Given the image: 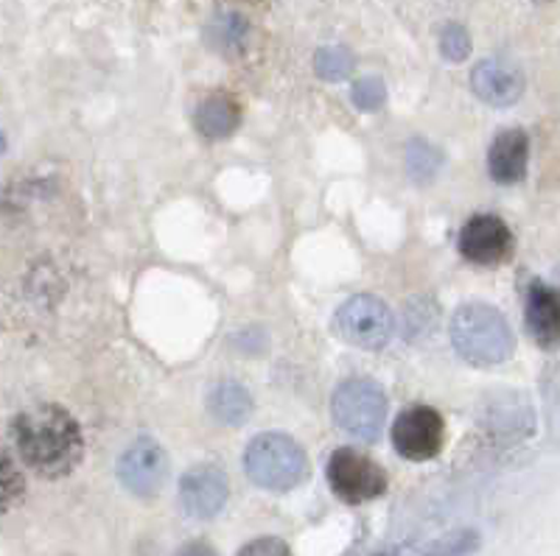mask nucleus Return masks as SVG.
Returning <instances> with one entry per match:
<instances>
[{
    "instance_id": "obj_1",
    "label": "nucleus",
    "mask_w": 560,
    "mask_h": 556,
    "mask_svg": "<svg viewBox=\"0 0 560 556\" xmlns=\"http://www.w3.org/2000/svg\"><path fill=\"white\" fill-rule=\"evenodd\" d=\"M14 445L20 459L43 478H62L82 462V428L70 411L39 403L14 417Z\"/></svg>"
},
{
    "instance_id": "obj_2",
    "label": "nucleus",
    "mask_w": 560,
    "mask_h": 556,
    "mask_svg": "<svg viewBox=\"0 0 560 556\" xmlns=\"http://www.w3.org/2000/svg\"><path fill=\"white\" fill-rule=\"evenodd\" d=\"M452 344L474 367H497L513 355L516 339L508 319L482 303L463 305L452 317Z\"/></svg>"
},
{
    "instance_id": "obj_3",
    "label": "nucleus",
    "mask_w": 560,
    "mask_h": 556,
    "mask_svg": "<svg viewBox=\"0 0 560 556\" xmlns=\"http://www.w3.org/2000/svg\"><path fill=\"white\" fill-rule=\"evenodd\" d=\"M244 470L255 487L289 493L308 475V456L287 434H258L244 450Z\"/></svg>"
},
{
    "instance_id": "obj_4",
    "label": "nucleus",
    "mask_w": 560,
    "mask_h": 556,
    "mask_svg": "<svg viewBox=\"0 0 560 556\" xmlns=\"http://www.w3.org/2000/svg\"><path fill=\"white\" fill-rule=\"evenodd\" d=\"M331 414L345 434L362 442H376L387 417V398L376 380L350 378L334 392Z\"/></svg>"
},
{
    "instance_id": "obj_5",
    "label": "nucleus",
    "mask_w": 560,
    "mask_h": 556,
    "mask_svg": "<svg viewBox=\"0 0 560 556\" xmlns=\"http://www.w3.org/2000/svg\"><path fill=\"white\" fill-rule=\"evenodd\" d=\"M334 330L353 347L376 353V350L387 347L389 339H393L395 319L382 299L359 294V297H350L348 303L339 305L337 317H334Z\"/></svg>"
},
{
    "instance_id": "obj_6",
    "label": "nucleus",
    "mask_w": 560,
    "mask_h": 556,
    "mask_svg": "<svg viewBox=\"0 0 560 556\" xmlns=\"http://www.w3.org/2000/svg\"><path fill=\"white\" fill-rule=\"evenodd\" d=\"M328 484L345 504H368L387 493V473L370 456L353 448L334 450L328 459Z\"/></svg>"
},
{
    "instance_id": "obj_7",
    "label": "nucleus",
    "mask_w": 560,
    "mask_h": 556,
    "mask_svg": "<svg viewBox=\"0 0 560 556\" xmlns=\"http://www.w3.org/2000/svg\"><path fill=\"white\" fill-rule=\"evenodd\" d=\"M393 445L409 462H429L446 445V423L429 405H412L395 419Z\"/></svg>"
},
{
    "instance_id": "obj_8",
    "label": "nucleus",
    "mask_w": 560,
    "mask_h": 556,
    "mask_svg": "<svg viewBox=\"0 0 560 556\" xmlns=\"http://www.w3.org/2000/svg\"><path fill=\"white\" fill-rule=\"evenodd\" d=\"M118 478L124 489L138 498H154L168 478V456L154 439L143 437L124 450L118 462Z\"/></svg>"
},
{
    "instance_id": "obj_9",
    "label": "nucleus",
    "mask_w": 560,
    "mask_h": 556,
    "mask_svg": "<svg viewBox=\"0 0 560 556\" xmlns=\"http://www.w3.org/2000/svg\"><path fill=\"white\" fill-rule=\"evenodd\" d=\"M459 255L477 265H502L513 255V233L499 215L479 213L459 229Z\"/></svg>"
},
{
    "instance_id": "obj_10",
    "label": "nucleus",
    "mask_w": 560,
    "mask_h": 556,
    "mask_svg": "<svg viewBox=\"0 0 560 556\" xmlns=\"http://www.w3.org/2000/svg\"><path fill=\"white\" fill-rule=\"evenodd\" d=\"M230 495V481L224 470L213 464H199L179 478V506L188 518L210 520L224 509Z\"/></svg>"
},
{
    "instance_id": "obj_11",
    "label": "nucleus",
    "mask_w": 560,
    "mask_h": 556,
    "mask_svg": "<svg viewBox=\"0 0 560 556\" xmlns=\"http://www.w3.org/2000/svg\"><path fill=\"white\" fill-rule=\"evenodd\" d=\"M471 87L490 107H513L524 95V73L508 59H482L471 73Z\"/></svg>"
},
{
    "instance_id": "obj_12",
    "label": "nucleus",
    "mask_w": 560,
    "mask_h": 556,
    "mask_svg": "<svg viewBox=\"0 0 560 556\" xmlns=\"http://www.w3.org/2000/svg\"><path fill=\"white\" fill-rule=\"evenodd\" d=\"M524 319H527V330L538 347H560V297L541 280L529 283L527 299H524Z\"/></svg>"
},
{
    "instance_id": "obj_13",
    "label": "nucleus",
    "mask_w": 560,
    "mask_h": 556,
    "mask_svg": "<svg viewBox=\"0 0 560 556\" xmlns=\"http://www.w3.org/2000/svg\"><path fill=\"white\" fill-rule=\"evenodd\" d=\"M529 138L524 129H504L490 143L488 171L499 185H516L527 177Z\"/></svg>"
},
{
    "instance_id": "obj_14",
    "label": "nucleus",
    "mask_w": 560,
    "mask_h": 556,
    "mask_svg": "<svg viewBox=\"0 0 560 556\" xmlns=\"http://www.w3.org/2000/svg\"><path fill=\"white\" fill-rule=\"evenodd\" d=\"M197 132L208 140H224L242 123V107L230 93L205 95L197 107Z\"/></svg>"
},
{
    "instance_id": "obj_15",
    "label": "nucleus",
    "mask_w": 560,
    "mask_h": 556,
    "mask_svg": "<svg viewBox=\"0 0 560 556\" xmlns=\"http://www.w3.org/2000/svg\"><path fill=\"white\" fill-rule=\"evenodd\" d=\"M208 411L213 414V419L222 425H244L253 414V398L236 380H222L210 389L208 398Z\"/></svg>"
},
{
    "instance_id": "obj_16",
    "label": "nucleus",
    "mask_w": 560,
    "mask_h": 556,
    "mask_svg": "<svg viewBox=\"0 0 560 556\" xmlns=\"http://www.w3.org/2000/svg\"><path fill=\"white\" fill-rule=\"evenodd\" d=\"M479 548V534L474 529H457L446 537L429 540V543L407 545L395 556H474Z\"/></svg>"
},
{
    "instance_id": "obj_17",
    "label": "nucleus",
    "mask_w": 560,
    "mask_h": 556,
    "mask_svg": "<svg viewBox=\"0 0 560 556\" xmlns=\"http://www.w3.org/2000/svg\"><path fill=\"white\" fill-rule=\"evenodd\" d=\"M208 37L213 48L222 54H238L247 45V20L236 12H224L213 20L208 28Z\"/></svg>"
},
{
    "instance_id": "obj_18",
    "label": "nucleus",
    "mask_w": 560,
    "mask_h": 556,
    "mask_svg": "<svg viewBox=\"0 0 560 556\" xmlns=\"http://www.w3.org/2000/svg\"><path fill=\"white\" fill-rule=\"evenodd\" d=\"M314 70L325 82H342V79L353 73V57L342 45H325L314 57Z\"/></svg>"
},
{
    "instance_id": "obj_19",
    "label": "nucleus",
    "mask_w": 560,
    "mask_h": 556,
    "mask_svg": "<svg viewBox=\"0 0 560 556\" xmlns=\"http://www.w3.org/2000/svg\"><path fill=\"white\" fill-rule=\"evenodd\" d=\"M440 165H443V154L434 146H429L427 140H412L409 143L407 168L415 182H429V179L438 177Z\"/></svg>"
},
{
    "instance_id": "obj_20",
    "label": "nucleus",
    "mask_w": 560,
    "mask_h": 556,
    "mask_svg": "<svg viewBox=\"0 0 560 556\" xmlns=\"http://www.w3.org/2000/svg\"><path fill=\"white\" fill-rule=\"evenodd\" d=\"M350 98H353L357 109H362V113H378L384 107V102H387V87L376 76L359 79L353 84V90H350Z\"/></svg>"
},
{
    "instance_id": "obj_21",
    "label": "nucleus",
    "mask_w": 560,
    "mask_h": 556,
    "mask_svg": "<svg viewBox=\"0 0 560 556\" xmlns=\"http://www.w3.org/2000/svg\"><path fill=\"white\" fill-rule=\"evenodd\" d=\"M440 54H443L448 62H465L468 54H471V34L465 32L459 23H448V26L440 32Z\"/></svg>"
},
{
    "instance_id": "obj_22",
    "label": "nucleus",
    "mask_w": 560,
    "mask_h": 556,
    "mask_svg": "<svg viewBox=\"0 0 560 556\" xmlns=\"http://www.w3.org/2000/svg\"><path fill=\"white\" fill-rule=\"evenodd\" d=\"M0 481H3V487H0V493H3V509H12L14 504H18L20 498H23V475H20V470L14 468L12 456L3 453V468H0Z\"/></svg>"
},
{
    "instance_id": "obj_23",
    "label": "nucleus",
    "mask_w": 560,
    "mask_h": 556,
    "mask_svg": "<svg viewBox=\"0 0 560 556\" xmlns=\"http://www.w3.org/2000/svg\"><path fill=\"white\" fill-rule=\"evenodd\" d=\"M238 556H294V554H292V548L283 543V540L258 537V540H253V543L244 545V548L238 551Z\"/></svg>"
},
{
    "instance_id": "obj_24",
    "label": "nucleus",
    "mask_w": 560,
    "mask_h": 556,
    "mask_svg": "<svg viewBox=\"0 0 560 556\" xmlns=\"http://www.w3.org/2000/svg\"><path fill=\"white\" fill-rule=\"evenodd\" d=\"M174 556H219V554L213 551V545H208L205 540H194V543H185Z\"/></svg>"
},
{
    "instance_id": "obj_25",
    "label": "nucleus",
    "mask_w": 560,
    "mask_h": 556,
    "mask_svg": "<svg viewBox=\"0 0 560 556\" xmlns=\"http://www.w3.org/2000/svg\"><path fill=\"white\" fill-rule=\"evenodd\" d=\"M538 3H549V0H538Z\"/></svg>"
}]
</instances>
